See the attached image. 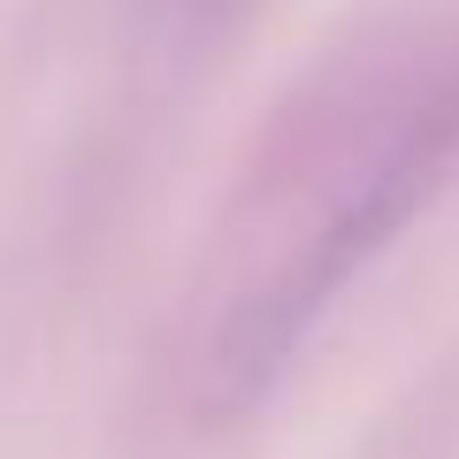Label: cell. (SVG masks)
<instances>
[{
  "instance_id": "cell-1",
  "label": "cell",
  "mask_w": 459,
  "mask_h": 459,
  "mask_svg": "<svg viewBox=\"0 0 459 459\" xmlns=\"http://www.w3.org/2000/svg\"><path fill=\"white\" fill-rule=\"evenodd\" d=\"M452 153H459V84H452V92H437V100L406 123V131H398V146L383 153L376 177L352 184V199H344L337 222L307 246V261H299L291 276L261 299V307L238 314L230 352H222V376L238 383V391H253L261 376H276L283 352L299 344V329L322 314V299H337L344 283L360 276V261H376L383 238H398V230H406V214L437 192V177L452 169Z\"/></svg>"
}]
</instances>
